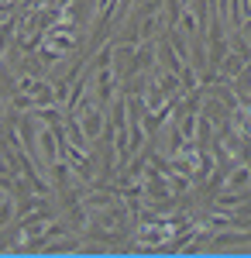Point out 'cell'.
Instances as JSON below:
<instances>
[{
    "mask_svg": "<svg viewBox=\"0 0 251 258\" xmlns=\"http://www.w3.org/2000/svg\"><path fill=\"white\" fill-rule=\"evenodd\" d=\"M18 131H21V145H24L28 159H35L38 155V141H35V120H31V114L18 117Z\"/></svg>",
    "mask_w": 251,
    "mask_h": 258,
    "instance_id": "obj_1",
    "label": "cell"
},
{
    "mask_svg": "<svg viewBox=\"0 0 251 258\" xmlns=\"http://www.w3.org/2000/svg\"><path fill=\"white\" fill-rule=\"evenodd\" d=\"M103 110L100 107H86V117L79 120L83 124V135H86V141H97L100 138V131H103Z\"/></svg>",
    "mask_w": 251,
    "mask_h": 258,
    "instance_id": "obj_2",
    "label": "cell"
},
{
    "mask_svg": "<svg viewBox=\"0 0 251 258\" xmlns=\"http://www.w3.org/2000/svg\"><path fill=\"white\" fill-rule=\"evenodd\" d=\"M155 66V41H141V48L135 52V62H131V73H148Z\"/></svg>",
    "mask_w": 251,
    "mask_h": 258,
    "instance_id": "obj_3",
    "label": "cell"
},
{
    "mask_svg": "<svg viewBox=\"0 0 251 258\" xmlns=\"http://www.w3.org/2000/svg\"><path fill=\"white\" fill-rule=\"evenodd\" d=\"M28 114H31V117H38L45 127H55V124H62V120H66V114L58 110V103H48V107H31Z\"/></svg>",
    "mask_w": 251,
    "mask_h": 258,
    "instance_id": "obj_4",
    "label": "cell"
},
{
    "mask_svg": "<svg viewBox=\"0 0 251 258\" xmlns=\"http://www.w3.org/2000/svg\"><path fill=\"white\" fill-rule=\"evenodd\" d=\"M62 127H66V138L73 141V148H86V135H83V124H79L76 114H66Z\"/></svg>",
    "mask_w": 251,
    "mask_h": 258,
    "instance_id": "obj_5",
    "label": "cell"
},
{
    "mask_svg": "<svg viewBox=\"0 0 251 258\" xmlns=\"http://www.w3.org/2000/svg\"><path fill=\"white\" fill-rule=\"evenodd\" d=\"M234 214H227V227H241V231H251V203L244 200V203H237V207H231Z\"/></svg>",
    "mask_w": 251,
    "mask_h": 258,
    "instance_id": "obj_6",
    "label": "cell"
},
{
    "mask_svg": "<svg viewBox=\"0 0 251 258\" xmlns=\"http://www.w3.org/2000/svg\"><path fill=\"white\" fill-rule=\"evenodd\" d=\"M38 145H41V155H45V162L52 165V162L58 159V141H55V131H52V127H45V131H41V138H38Z\"/></svg>",
    "mask_w": 251,
    "mask_h": 258,
    "instance_id": "obj_7",
    "label": "cell"
},
{
    "mask_svg": "<svg viewBox=\"0 0 251 258\" xmlns=\"http://www.w3.org/2000/svg\"><path fill=\"white\" fill-rule=\"evenodd\" d=\"M244 165H248V169H251V159H248V162H244Z\"/></svg>",
    "mask_w": 251,
    "mask_h": 258,
    "instance_id": "obj_8",
    "label": "cell"
}]
</instances>
